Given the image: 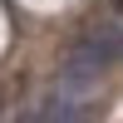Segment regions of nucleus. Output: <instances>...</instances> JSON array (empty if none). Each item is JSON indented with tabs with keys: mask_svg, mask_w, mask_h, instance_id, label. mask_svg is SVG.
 <instances>
[{
	"mask_svg": "<svg viewBox=\"0 0 123 123\" xmlns=\"http://www.w3.org/2000/svg\"><path fill=\"white\" fill-rule=\"evenodd\" d=\"M35 123H84V118H79V108L69 104V98H49V104L39 108Z\"/></svg>",
	"mask_w": 123,
	"mask_h": 123,
	"instance_id": "f03ea898",
	"label": "nucleus"
},
{
	"mask_svg": "<svg viewBox=\"0 0 123 123\" xmlns=\"http://www.w3.org/2000/svg\"><path fill=\"white\" fill-rule=\"evenodd\" d=\"M118 59V25H104L94 35H84L69 54V84H94L104 69H113Z\"/></svg>",
	"mask_w": 123,
	"mask_h": 123,
	"instance_id": "f257e3e1",
	"label": "nucleus"
}]
</instances>
